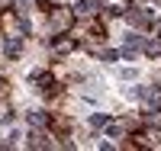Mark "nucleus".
Returning <instances> with one entry per match:
<instances>
[{"instance_id":"f257e3e1","label":"nucleus","mask_w":161,"mask_h":151,"mask_svg":"<svg viewBox=\"0 0 161 151\" xmlns=\"http://www.w3.org/2000/svg\"><path fill=\"white\" fill-rule=\"evenodd\" d=\"M119 77H123V80H136V77H139V67H123Z\"/></svg>"},{"instance_id":"f03ea898","label":"nucleus","mask_w":161,"mask_h":151,"mask_svg":"<svg viewBox=\"0 0 161 151\" xmlns=\"http://www.w3.org/2000/svg\"><path fill=\"white\" fill-rule=\"evenodd\" d=\"M16 142H19V129H13V132L7 135V145H16Z\"/></svg>"}]
</instances>
